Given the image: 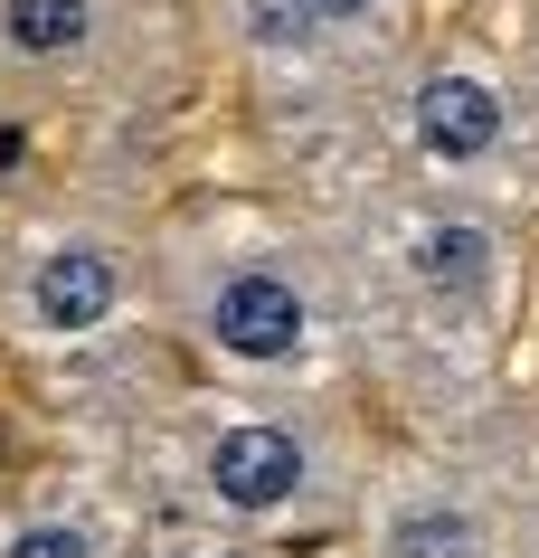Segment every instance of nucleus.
I'll list each match as a JSON object with an SVG mask.
<instances>
[{
    "instance_id": "f257e3e1",
    "label": "nucleus",
    "mask_w": 539,
    "mask_h": 558,
    "mask_svg": "<svg viewBox=\"0 0 539 558\" xmlns=\"http://www.w3.org/2000/svg\"><path fill=\"white\" fill-rule=\"evenodd\" d=\"M151 303L218 388L331 398L359 351V275L313 228L266 208H199L151 236Z\"/></svg>"
},
{
    "instance_id": "f03ea898",
    "label": "nucleus",
    "mask_w": 539,
    "mask_h": 558,
    "mask_svg": "<svg viewBox=\"0 0 539 558\" xmlns=\"http://www.w3.org/2000/svg\"><path fill=\"white\" fill-rule=\"evenodd\" d=\"M369 436L331 398L303 388H199L161 416V483L180 521L237 530V539H313L351 530L369 501Z\"/></svg>"
},
{
    "instance_id": "7ed1b4c3",
    "label": "nucleus",
    "mask_w": 539,
    "mask_h": 558,
    "mask_svg": "<svg viewBox=\"0 0 539 558\" xmlns=\"http://www.w3.org/2000/svg\"><path fill=\"white\" fill-rule=\"evenodd\" d=\"M389 123L417 190H454V199L511 208L520 161L539 151V114L520 86V58L445 38V48H407L389 66Z\"/></svg>"
},
{
    "instance_id": "20e7f679",
    "label": "nucleus",
    "mask_w": 539,
    "mask_h": 558,
    "mask_svg": "<svg viewBox=\"0 0 539 558\" xmlns=\"http://www.w3.org/2000/svg\"><path fill=\"white\" fill-rule=\"evenodd\" d=\"M351 256V246H341ZM359 294L379 284L407 313H426L436 331H502L511 303H520V246H511V218L482 199H454V190H417V199H389L369 256H351Z\"/></svg>"
},
{
    "instance_id": "39448f33",
    "label": "nucleus",
    "mask_w": 539,
    "mask_h": 558,
    "mask_svg": "<svg viewBox=\"0 0 539 558\" xmlns=\"http://www.w3.org/2000/svg\"><path fill=\"white\" fill-rule=\"evenodd\" d=\"M0 313L20 341L38 351H86V341H114L123 323L161 313L151 303V236H114L95 218H58L38 228L10 275H0Z\"/></svg>"
},
{
    "instance_id": "423d86ee",
    "label": "nucleus",
    "mask_w": 539,
    "mask_h": 558,
    "mask_svg": "<svg viewBox=\"0 0 539 558\" xmlns=\"http://www.w3.org/2000/svg\"><path fill=\"white\" fill-rule=\"evenodd\" d=\"M407 10L417 0H218V20L237 38L256 76H294V86H351V76H389L407 58Z\"/></svg>"
},
{
    "instance_id": "0eeeda50",
    "label": "nucleus",
    "mask_w": 539,
    "mask_h": 558,
    "mask_svg": "<svg viewBox=\"0 0 539 558\" xmlns=\"http://www.w3.org/2000/svg\"><path fill=\"white\" fill-rule=\"evenodd\" d=\"M143 29V0H0V95L66 105L114 86Z\"/></svg>"
},
{
    "instance_id": "6e6552de",
    "label": "nucleus",
    "mask_w": 539,
    "mask_h": 558,
    "mask_svg": "<svg viewBox=\"0 0 539 558\" xmlns=\"http://www.w3.org/2000/svg\"><path fill=\"white\" fill-rule=\"evenodd\" d=\"M351 530H359V558H511L492 493L436 454H379Z\"/></svg>"
},
{
    "instance_id": "1a4fd4ad",
    "label": "nucleus",
    "mask_w": 539,
    "mask_h": 558,
    "mask_svg": "<svg viewBox=\"0 0 539 558\" xmlns=\"http://www.w3.org/2000/svg\"><path fill=\"white\" fill-rule=\"evenodd\" d=\"M0 558H143V549H123V521L86 483H58V493H29L0 511Z\"/></svg>"
},
{
    "instance_id": "9d476101",
    "label": "nucleus",
    "mask_w": 539,
    "mask_h": 558,
    "mask_svg": "<svg viewBox=\"0 0 539 558\" xmlns=\"http://www.w3.org/2000/svg\"><path fill=\"white\" fill-rule=\"evenodd\" d=\"M143 558H274L266 539H237V530H209V521H171V530H151Z\"/></svg>"
},
{
    "instance_id": "9b49d317",
    "label": "nucleus",
    "mask_w": 539,
    "mask_h": 558,
    "mask_svg": "<svg viewBox=\"0 0 539 558\" xmlns=\"http://www.w3.org/2000/svg\"><path fill=\"white\" fill-rule=\"evenodd\" d=\"M520 86H530V114H539V48L520 58Z\"/></svg>"
},
{
    "instance_id": "f8f14e48",
    "label": "nucleus",
    "mask_w": 539,
    "mask_h": 558,
    "mask_svg": "<svg viewBox=\"0 0 539 558\" xmlns=\"http://www.w3.org/2000/svg\"><path fill=\"white\" fill-rule=\"evenodd\" d=\"M143 10H151V0H143Z\"/></svg>"
}]
</instances>
